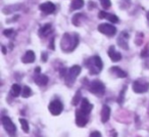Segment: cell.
I'll return each mask as SVG.
<instances>
[{
	"mask_svg": "<svg viewBox=\"0 0 149 137\" xmlns=\"http://www.w3.org/2000/svg\"><path fill=\"white\" fill-rule=\"evenodd\" d=\"M79 45V35L74 33L72 35L68 33L63 34L60 41V47L63 52H72L74 51L77 46Z\"/></svg>",
	"mask_w": 149,
	"mask_h": 137,
	"instance_id": "6da1fadb",
	"label": "cell"
},
{
	"mask_svg": "<svg viewBox=\"0 0 149 137\" xmlns=\"http://www.w3.org/2000/svg\"><path fill=\"white\" fill-rule=\"evenodd\" d=\"M85 64L88 68L89 73L91 75H97V74H99L101 72L102 68H103V62H102L99 55H95L93 57H90L89 59L86 60Z\"/></svg>",
	"mask_w": 149,
	"mask_h": 137,
	"instance_id": "7a4b0ae2",
	"label": "cell"
},
{
	"mask_svg": "<svg viewBox=\"0 0 149 137\" xmlns=\"http://www.w3.org/2000/svg\"><path fill=\"white\" fill-rule=\"evenodd\" d=\"M82 68L80 66H72V68L68 70V73L65 75L64 77V80H65V83L68 84V86H70L72 84H74V82L76 81V79L78 78V76L81 73Z\"/></svg>",
	"mask_w": 149,
	"mask_h": 137,
	"instance_id": "3957f363",
	"label": "cell"
},
{
	"mask_svg": "<svg viewBox=\"0 0 149 137\" xmlns=\"http://www.w3.org/2000/svg\"><path fill=\"white\" fill-rule=\"evenodd\" d=\"M89 91L94 95L102 96L105 93V85L100 80H93L89 85Z\"/></svg>",
	"mask_w": 149,
	"mask_h": 137,
	"instance_id": "277c9868",
	"label": "cell"
},
{
	"mask_svg": "<svg viewBox=\"0 0 149 137\" xmlns=\"http://www.w3.org/2000/svg\"><path fill=\"white\" fill-rule=\"evenodd\" d=\"M135 93H145L149 90V82L146 79H138L133 83L132 86Z\"/></svg>",
	"mask_w": 149,
	"mask_h": 137,
	"instance_id": "5b68a950",
	"label": "cell"
},
{
	"mask_svg": "<svg viewBox=\"0 0 149 137\" xmlns=\"http://www.w3.org/2000/svg\"><path fill=\"white\" fill-rule=\"evenodd\" d=\"M1 123H2V126L4 128V130L8 133L9 135H15L17 133V126L15 125V123L11 121L10 118L6 116H3L1 118Z\"/></svg>",
	"mask_w": 149,
	"mask_h": 137,
	"instance_id": "8992f818",
	"label": "cell"
},
{
	"mask_svg": "<svg viewBox=\"0 0 149 137\" xmlns=\"http://www.w3.org/2000/svg\"><path fill=\"white\" fill-rule=\"evenodd\" d=\"M89 121V114L80 110H76V124L78 127H85Z\"/></svg>",
	"mask_w": 149,
	"mask_h": 137,
	"instance_id": "52a82bcc",
	"label": "cell"
},
{
	"mask_svg": "<svg viewBox=\"0 0 149 137\" xmlns=\"http://www.w3.org/2000/svg\"><path fill=\"white\" fill-rule=\"evenodd\" d=\"M98 31L103 35L112 37L116 34V28L113 25H110V24H100L98 26Z\"/></svg>",
	"mask_w": 149,
	"mask_h": 137,
	"instance_id": "ba28073f",
	"label": "cell"
},
{
	"mask_svg": "<svg viewBox=\"0 0 149 137\" xmlns=\"http://www.w3.org/2000/svg\"><path fill=\"white\" fill-rule=\"evenodd\" d=\"M48 110L51 113L52 116H58L61 114L62 110H63V104L59 101V100H53L49 103L48 106Z\"/></svg>",
	"mask_w": 149,
	"mask_h": 137,
	"instance_id": "9c48e42d",
	"label": "cell"
},
{
	"mask_svg": "<svg viewBox=\"0 0 149 137\" xmlns=\"http://www.w3.org/2000/svg\"><path fill=\"white\" fill-rule=\"evenodd\" d=\"M128 40H129V34L127 32H122L120 35L118 36V44L120 48L125 50H128L129 49V43H128Z\"/></svg>",
	"mask_w": 149,
	"mask_h": 137,
	"instance_id": "30bf717a",
	"label": "cell"
},
{
	"mask_svg": "<svg viewBox=\"0 0 149 137\" xmlns=\"http://www.w3.org/2000/svg\"><path fill=\"white\" fill-rule=\"evenodd\" d=\"M39 8H40V10L43 11L44 13L49 15V13H52L55 11V5H54L52 2H50V1H48V2L40 4Z\"/></svg>",
	"mask_w": 149,
	"mask_h": 137,
	"instance_id": "8fae6325",
	"label": "cell"
},
{
	"mask_svg": "<svg viewBox=\"0 0 149 137\" xmlns=\"http://www.w3.org/2000/svg\"><path fill=\"white\" fill-rule=\"evenodd\" d=\"M108 56H109L110 59L113 62H118L122 59V54L116 51L114 46H110L109 47V49H108Z\"/></svg>",
	"mask_w": 149,
	"mask_h": 137,
	"instance_id": "7c38bea8",
	"label": "cell"
},
{
	"mask_svg": "<svg viewBox=\"0 0 149 137\" xmlns=\"http://www.w3.org/2000/svg\"><path fill=\"white\" fill-rule=\"evenodd\" d=\"M35 59H36L35 52L32 51V50H28L23 55V57H22V62H24V64H32V62H35Z\"/></svg>",
	"mask_w": 149,
	"mask_h": 137,
	"instance_id": "4fadbf2b",
	"label": "cell"
},
{
	"mask_svg": "<svg viewBox=\"0 0 149 137\" xmlns=\"http://www.w3.org/2000/svg\"><path fill=\"white\" fill-rule=\"evenodd\" d=\"M110 118V108L106 104H104L102 106L101 110V122L102 123H106Z\"/></svg>",
	"mask_w": 149,
	"mask_h": 137,
	"instance_id": "5bb4252c",
	"label": "cell"
},
{
	"mask_svg": "<svg viewBox=\"0 0 149 137\" xmlns=\"http://www.w3.org/2000/svg\"><path fill=\"white\" fill-rule=\"evenodd\" d=\"M34 80H35L36 84L39 86H45L48 83V81H49L47 76L42 75V74H37L35 76V78H34Z\"/></svg>",
	"mask_w": 149,
	"mask_h": 137,
	"instance_id": "9a60e30c",
	"label": "cell"
},
{
	"mask_svg": "<svg viewBox=\"0 0 149 137\" xmlns=\"http://www.w3.org/2000/svg\"><path fill=\"white\" fill-rule=\"evenodd\" d=\"M93 108V106L92 103H90V101L87 99V98H82L81 100V110L83 112L87 113V114H90V112Z\"/></svg>",
	"mask_w": 149,
	"mask_h": 137,
	"instance_id": "2e32d148",
	"label": "cell"
},
{
	"mask_svg": "<svg viewBox=\"0 0 149 137\" xmlns=\"http://www.w3.org/2000/svg\"><path fill=\"white\" fill-rule=\"evenodd\" d=\"M23 4H13V5H9V6H5L4 8L2 9L3 13L5 15H9V13H13L17 10H19V9L23 7Z\"/></svg>",
	"mask_w": 149,
	"mask_h": 137,
	"instance_id": "e0dca14e",
	"label": "cell"
},
{
	"mask_svg": "<svg viewBox=\"0 0 149 137\" xmlns=\"http://www.w3.org/2000/svg\"><path fill=\"white\" fill-rule=\"evenodd\" d=\"M109 72L113 74V75H116V77H118V78H126L127 76H128V74H127L125 71H123L122 68H118V66H112V68H110Z\"/></svg>",
	"mask_w": 149,
	"mask_h": 137,
	"instance_id": "ac0fdd59",
	"label": "cell"
},
{
	"mask_svg": "<svg viewBox=\"0 0 149 137\" xmlns=\"http://www.w3.org/2000/svg\"><path fill=\"white\" fill-rule=\"evenodd\" d=\"M52 30V27L50 24H46V25H44L43 27L40 28L39 30V36H41V37H46L47 35H49L50 32H51Z\"/></svg>",
	"mask_w": 149,
	"mask_h": 137,
	"instance_id": "d6986e66",
	"label": "cell"
},
{
	"mask_svg": "<svg viewBox=\"0 0 149 137\" xmlns=\"http://www.w3.org/2000/svg\"><path fill=\"white\" fill-rule=\"evenodd\" d=\"M84 6V0H72L70 3V9L72 10H77Z\"/></svg>",
	"mask_w": 149,
	"mask_h": 137,
	"instance_id": "ffe728a7",
	"label": "cell"
},
{
	"mask_svg": "<svg viewBox=\"0 0 149 137\" xmlns=\"http://www.w3.org/2000/svg\"><path fill=\"white\" fill-rule=\"evenodd\" d=\"M22 92V88L19 84H13L11 86V90H10V94L13 96V97H17V96L21 94Z\"/></svg>",
	"mask_w": 149,
	"mask_h": 137,
	"instance_id": "44dd1931",
	"label": "cell"
},
{
	"mask_svg": "<svg viewBox=\"0 0 149 137\" xmlns=\"http://www.w3.org/2000/svg\"><path fill=\"white\" fill-rule=\"evenodd\" d=\"M84 15L82 13H77V15H74L72 17V23L74 24L76 27H79L81 25V22H82V19H83Z\"/></svg>",
	"mask_w": 149,
	"mask_h": 137,
	"instance_id": "7402d4cb",
	"label": "cell"
},
{
	"mask_svg": "<svg viewBox=\"0 0 149 137\" xmlns=\"http://www.w3.org/2000/svg\"><path fill=\"white\" fill-rule=\"evenodd\" d=\"M82 100V94H81V90H78L77 93H76V95L74 96V98H72V106H78L79 104V102H81Z\"/></svg>",
	"mask_w": 149,
	"mask_h": 137,
	"instance_id": "603a6c76",
	"label": "cell"
},
{
	"mask_svg": "<svg viewBox=\"0 0 149 137\" xmlns=\"http://www.w3.org/2000/svg\"><path fill=\"white\" fill-rule=\"evenodd\" d=\"M32 95V90L29 86H24L23 90H22V96L24 98H28Z\"/></svg>",
	"mask_w": 149,
	"mask_h": 137,
	"instance_id": "cb8c5ba5",
	"label": "cell"
},
{
	"mask_svg": "<svg viewBox=\"0 0 149 137\" xmlns=\"http://www.w3.org/2000/svg\"><path fill=\"white\" fill-rule=\"evenodd\" d=\"M19 123H21L22 129H23V130L25 131L26 133L29 132L30 127H29V123H28V121L25 120V119H19Z\"/></svg>",
	"mask_w": 149,
	"mask_h": 137,
	"instance_id": "d4e9b609",
	"label": "cell"
},
{
	"mask_svg": "<svg viewBox=\"0 0 149 137\" xmlns=\"http://www.w3.org/2000/svg\"><path fill=\"white\" fill-rule=\"evenodd\" d=\"M105 19H107L109 22H111V23H113V24H116V23H118V17H116V15H111V13H107L106 15V17Z\"/></svg>",
	"mask_w": 149,
	"mask_h": 137,
	"instance_id": "484cf974",
	"label": "cell"
},
{
	"mask_svg": "<svg viewBox=\"0 0 149 137\" xmlns=\"http://www.w3.org/2000/svg\"><path fill=\"white\" fill-rule=\"evenodd\" d=\"M126 89H127V86H124V88L122 89V91H120V96H118V102L120 104H122L123 102H124V97H125V93H126Z\"/></svg>",
	"mask_w": 149,
	"mask_h": 137,
	"instance_id": "4316f807",
	"label": "cell"
},
{
	"mask_svg": "<svg viewBox=\"0 0 149 137\" xmlns=\"http://www.w3.org/2000/svg\"><path fill=\"white\" fill-rule=\"evenodd\" d=\"M100 3H101L103 8H109V7L111 6L110 0H100Z\"/></svg>",
	"mask_w": 149,
	"mask_h": 137,
	"instance_id": "83f0119b",
	"label": "cell"
},
{
	"mask_svg": "<svg viewBox=\"0 0 149 137\" xmlns=\"http://www.w3.org/2000/svg\"><path fill=\"white\" fill-rule=\"evenodd\" d=\"M149 55V46L147 45L146 47L144 48L142 52H141V57H147Z\"/></svg>",
	"mask_w": 149,
	"mask_h": 137,
	"instance_id": "f1b7e54d",
	"label": "cell"
},
{
	"mask_svg": "<svg viewBox=\"0 0 149 137\" xmlns=\"http://www.w3.org/2000/svg\"><path fill=\"white\" fill-rule=\"evenodd\" d=\"M13 34V29H6L3 31V35H4L5 37H10Z\"/></svg>",
	"mask_w": 149,
	"mask_h": 137,
	"instance_id": "f546056e",
	"label": "cell"
},
{
	"mask_svg": "<svg viewBox=\"0 0 149 137\" xmlns=\"http://www.w3.org/2000/svg\"><path fill=\"white\" fill-rule=\"evenodd\" d=\"M106 15H107V13H106V11H99V15H98V17H99V19H105Z\"/></svg>",
	"mask_w": 149,
	"mask_h": 137,
	"instance_id": "4dcf8cb0",
	"label": "cell"
},
{
	"mask_svg": "<svg viewBox=\"0 0 149 137\" xmlns=\"http://www.w3.org/2000/svg\"><path fill=\"white\" fill-rule=\"evenodd\" d=\"M90 136H92V137H94V136L100 137V136H101V133L98 132V131H94V132H91V133H90Z\"/></svg>",
	"mask_w": 149,
	"mask_h": 137,
	"instance_id": "1f68e13d",
	"label": "cell"
},
{
	"mask_svg": "<svg viewBox=\"0 0 149 137\" xmlns=\"http://www.w3.org/2000/svg\"><path fill=\"white\" fill-rule=\"evenodd\" d=\"M42 60H43V62H46V60H47V53H46V52H43V53H42Z\"/></svg>",
	"mask_w": 149,
	"mask_h": 137,
	"instance_id": "d6a6232c",
	"label": "cell"
},
{
	"mask_svg": "<svg viewBox=\"0 0 149 137\" xmlns=\"http://www.w3.org/2000/svg\"><path fill=\"white\" fill-rule=\"evenodd\" d=\"M1 48H2V53L3 54H6V48H5V46L4 45H2V46H1Z\"/></svg>",
	"mask_w": 149,
	"mask_h": 137,
	"instance_id": "836d02e7",
	"label": "cell"
},
{
	"mask_svg": "<svg viewBox=\"0 0 149 137\" xmlns=\"http://www.w3.org/2000/svg\"><path fill=\"white\" fill-rule=\"evenodd\" d=\"M35 72H36V74H40V72H41V68H36Z\"/></svg>",
	"mask_w": 149,
	"mask_h": 137,
	"instance_id": "e575fe53",
	"label": "cell"
},
{
	"mask_svg": "<svg viewBox=\"0 0 149 137\" xmlns=\"http://www.w3.org/2000/svg\"><path fill=\"white\" fill-rule=\"evenodd\" d=\"M146 17H147V20H148V21H149V11H148V13H147V15H146Z\"/></svg>",
	"mask_w": 149,
	"mask_h": 137,
	"instance_id": "d590c367",
	"label": "cell"
}]
</instances>
